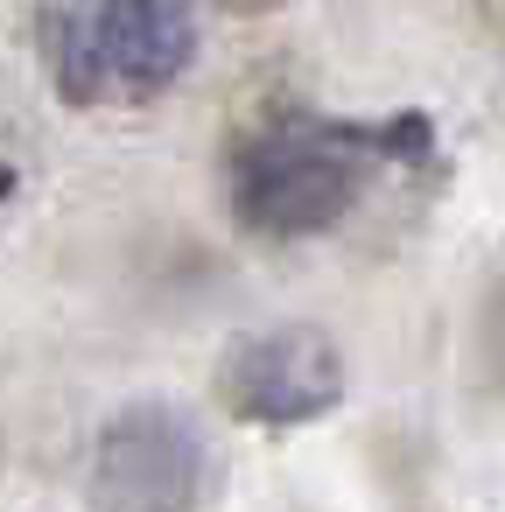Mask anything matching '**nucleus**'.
Returning <instances> with one entry per match:
<instances>
[{"instance_id": "nucleus-1", "label": "nucleus", "mask_w": 505, "mask_h": 512, "mask_svg": "<svg viewBox=\"0 0 505 512\" xmlns=\"http://www.w3.org/2000/svg\"><path fill=\"white\" fill-rule=\"evenodd\" d=\"M393 155L379 127L323 120V113H274L253 120L225 148V204L260 239H316L330 232Z\"/></svg>"}, {"instance_id": "nucleus-2", "label": "nucleus", "mask_w": 505, "mask_h": 512, "mask_svg": "<svg viewBox=\"0 0 505 512\" xmlns=\"http://www.w3.org/2000/svg\"><path fill=\"white\" fill-rule=\"evenodd\" d=\"M36 50L57 99L127 113L183 85L197 57V8L190 0H43Z\"/></svg>"}, {"instance_id": "nucleus-3", "label": "nucleus", "mask_w": 505, "mask_h": 512, "mask_svg": "<svg viewBox=\"0 0 505 512\" xmlns=\"http://www.w3.org/2000/svg\"><path fill=\"white\" fill-rule=\"evenodd\" d=\"M85 484L99 512H197L211 491V449L183 407L141 400L99 428Z\"/></svg>"}, {"instance_id": "nucleus-4", "label": "nucleus", "mask_w": 505, "mask_h": 512, "mask_svg": "<svg viewBox=\"0 0 505 512\" xmlns=\"http://www.w3.org/2000/svg\"><path fill=\"white\" fill-rule=\"evenodd\" d=\"M218 400L253 421V428H295L316 421L344 400V351L309 330V323H281V330H253L225 351L218 365Z\"/></svg>"}, {"instance_id": "nucleus-5", "label": "nucleus", "mask_w": 505, "mask_h": 512, "mask_svg": "<svg viewBox=\"0 0 505 512\" xmlns=\"http://www.w3.org/2000/svg\"><path fill=\"white\" fill-rule=\"evenodd\" d=\"M477 372H484V386L491 393H505V288L484 302V316H477Z\"/></svg>"}, {"instance_id": "nucleus-6", "label": "nucleus", "mask_w": 505, "mask_h": 512, "mask_svg": "<svg viewBox=\"0 0 505 512\" xmlns=\"http://www.w3.org/2000/svg\"><path fill=\"white\" fill-rule=\"evenodd\" d=\"M232 8H281V0H232Z\"/></svg>"}]
</instances>
